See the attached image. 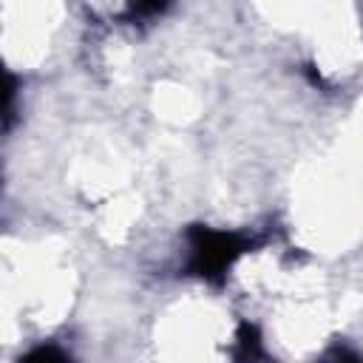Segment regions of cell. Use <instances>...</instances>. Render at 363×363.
Masks as SVG:
<instances>
[{
    "label": "cell",
    "instance_id": "obj_1",
    "mask_svg": "<svg viewBox=\"0 0 363 363\" xmlns=\"http://www.w3.org/2000/svg\"><path fill=\"white\" fill-rule=\"evenodd\" d=\"M26 363H65L62 352H57L54 346H45V349H37L26 357Z\"/></svg>",
    "mask_w": 363,
    "mask_h": 363
}]
</instances>
